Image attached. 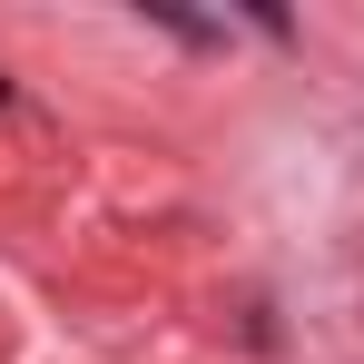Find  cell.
I'll return each instance as SVG.
<instances>
[{
	"label": "cell",
	"mask_w": 364,
	"mask_h": 364,
	"mask_svg": "<svg viewBox=\"0 0 364 364\" xmlns=\"http://www.w3.org/2000/svg\"><path fill=\"white\" fill-rule=\"evenodd\" d=\"M0 99H10V79H0Z\"/></svg>",
	"instance_id": "cell-1"
}]
</instances>
